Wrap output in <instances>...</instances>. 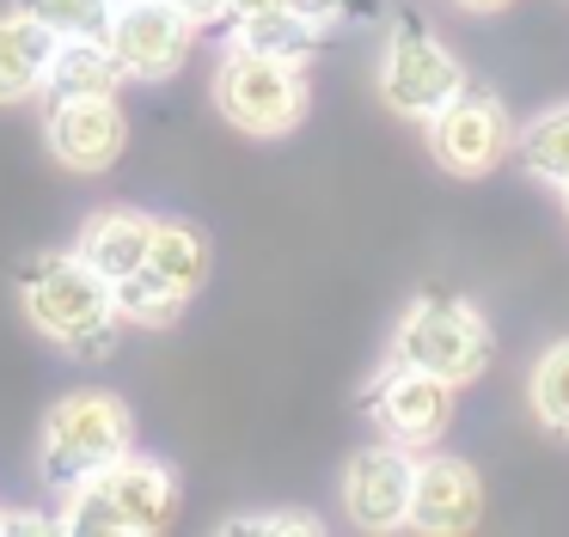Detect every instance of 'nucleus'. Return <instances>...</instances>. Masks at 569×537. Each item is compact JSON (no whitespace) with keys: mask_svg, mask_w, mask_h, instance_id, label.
Masks as SVG:
<instances>
[{"mask_svg":"<svg viewBox=\"0 0 569 537\" xmlns=\"http://www.w3.org/2000/svg\"><path fill=\"white\" fill-rule=\"evenodd\" d=\"M483 519V483L466 458L429 452L417 458V488H410V525L417 531H471Z\"/></svg>","mask_w":569,"mask_h":537,"instance_id":"11","label":"nucleus"},{"mask_svg":"<svg viewBox=\"0 0 569 537\" xmlns=\"http://www.w3.org/2000/svg\"><path fill=\"white\" fill-rule=\"evenodd\" d=\"M148 244H153V220L141 214V207H99V214L80 226L74 256L87 268H99L117 287L123 275H136V268L148 263Z\"/></svg>","mask_w":569,"mask_h":537,"instance_id":"13","label":"nucleus"},{"mask_svg":"<svg viewBox=\"0 0 569 537\" xmlns=\"http://www.w3.org/2000/svg\"><path fill=\"white\" fill-rule=\"evenodd\" d=\"M26 19L50 24L56 37H104L111 31V0H13Z\"/></svg>","mask_w":569,"mask_h":537,"instance_id":"21","label":"nucleus"},{"mask_svg":"<svg viewBox=\"0 0 569 537\" xmlns=\"http://www.w3.org/2000/svg\"><path fill=\"white\" fill-rule=\"evenodd\" d=\"M527 397H532V415H539L551 434H569V336L551 342V348L532 361Z\"/></svg>","mask_w":569,"mask_h":537,"instance_id":"20","label":"nucleus"},{"mask_svg":"<svg viewBox=\"0 0 569 537\" xmlns=\"http://www.w3.org/2000/svg\"><path fill=\"white\" fill-rule=\"evenodd\" d=\"M453 391L459 385L422 373V366L392 361L368 385V415L380 422L386 439H398V446H435V439L453 427Z\"/></svg>","mask_w":569,"mask_h":537,"instance_id":"8","label":"nucleus"},{"mask_svg":"<svg viewBox=\"0 0 569 537\" xmlns=\"http://www.w3.org/2000/svg\"><path fill=\"white\" fill-rule=\"evenodd\" d=\"M429 146L453 178H490V171L515 153V122H508L502 98L466 80L429 116Z\"/></svg>","mask_w":569,"mask_h":537,"instance_id":"6","label":"nucleus"},{"mask_svg":"<svg viewBox=\"0 0 569 537\" xmlns=\"http://www.w3.org/2000/svg\"><path fill=\"white\" fill-rule=\"evenodd\" d=\"M563 214H569V183H563Z\"/></svg>","mask_w":569,"mask_h":537,"instance_id":"26","label":"nucleus"},{"mask_svg":"<svg viewBox=\"0 0 569 537\" xmlns=\"http://www.w3.org/2000/svg\"><path fill=\"white\" fill-rule=\"evenodd\" d=\"M490 324L471 300H447V293H422L392 330V361L422 366V373L447 378V385H471L490 366Z\"/></svg>","mask_w":569,"mask_h":537,"instance_id":"3","label":"nucleus"},{"mask_svg":"<svg viewBox=\"0 0 569 537\" xmlns=\"http://www.w3.org/2000/svg\"><path fill=\"white\" fill-rule=\"evenodd\" d=\"M111 7H129V0H111Z\"/></svg>","mask_w":569,"mask_h":537,"instance_id":"27","label":"nucleus"},{"mask_svg":"<svg viewBox=\"0 0 569 537\" xmlns=\"http://www.w3.org/2000/svg\"><path fill=\"white\" fill-rule=\"evenodd\" d=\"M184 305H190V293L172 287L166 275H153L148 263H141L136 275L117 281V317H129V324H141V330L178 324V317H184Z\"/></svg>","mask_w":569,"mask_h":537,"instance_id":"19","label":"nucleus"},{"mask_svg":"<svg viewBox=\"0 0 569 537\" xmlns=\"http://www.w3.org/2000/svg\"><path fill=\"white\" fill-rule=\"evenodd\" d=\"M19 300H26V317L43 336L74 354H99L117 330V287L99 268L80 263L74 251L31 256L19 268Z\"/></svg>","mask_w":569,"mask_h":537,"instance_id":"1","label":"nucleus"},{"mask_svg":"<svg viewBox=\"0 0 569 537\" xmlns=\"http://www.w3.org/2000/svg\"><path fill=\"white\" fill-rule=\"evenodd\" d=\"M148 268L166 275L172 287H184V293H202V281H209V239H202L190 220H153Z\"/></svg>","mask_w":569,"mask_h":537,"instance_id":"16","label":"nucleus"},{"mask_svg":"<svg viewBox=\"0 0 569 537\" xmlns=\"http://www.w3.org/2000/svg\"><path fill=\"white\" fill-rule=\"evenodd\" d=\"M239 12H300V19L331 31V24H343V19H373L380 0H233V19Z\"/></svg>","mask_w":569,"mask_h":537,"instance_id":"22","label":"nucleus"},{"mask_svg":"<svg viewBox=\"0 0 569 537\" xmlns=\"http://www.w3.org/2000/svg\"><path fill=\"white\" fill-rule=\"evenodd\" d=\"M515 153H520V165H527L539 183H557V190H563L569 183V104H551V110H539L532 122H520Z\"/></svg>","mask_w":569,"mask_h":537,"instance_id":"18","label":"nucleus"},{"mask_svg":"<svg viewBox=\"0 0 569 537\" xmlns=\"http://www.w3.org/2000/svg\"><path fill=\"white\" fill-rule=\"evenodd\" d=\"M227 531H319L312 513H258V519H233Z\"/></svg>","mask_w":569,"mask_h":537,"instance_id":"23","label":"nucleus"},{"mask_svg":"<svg viewBox=\"0 0 569 537\" xmlns=\"http://www.w3.org/2000/svg\"><path fill=\"white\" fill-rule=\"evenodd\" d=\"M50 146L68 171H111L129 146V116L111 98H68L50 110Z\"/></svg>","mask_w":569,"mask_h":537,"instance_id":"12","label":"nucleus"},{"mask_svg":"<svg viewBox=\"0 0 569 537\" xmlns=\"http://www.w3.org/2000/svg\"><path fill=\"white\" fill-rule=\"evenodd\" d=\"M62 37L50 24L26 19V12H0V104H19V98L43 92V73H50Z\"/></svg>","mask_w":569,"mask_h":537,"instance_id":"14","label":"nucleus"},{"mask_svg":"<svg viewBox=\"0 0 569 537\" xmlns=\"http://www.w3.org/2000/svg\"><path fill=\"white\" fill-rule=\"evenodd\" d=\"M459 85H466V68H459L453 49L410 19L398 24L392 43H386V61H380V98L386 104L410 122H429Z\"/></svg>","mask_w":569,"mask_h":537,"instance_id":"7","label":"nucleus"},{"mask_svg":"<svg viewBox=\"0 0 569 537\" xmlns=\"http://www.w3.org/2000/svg\"><path fill=\"white\" fill-rule=\"evenodd\" d=\"M129 439H136V415H129L123 397H111V391H74L43 422V483L56 495H74L104 464L123 458Z\"/></svg>","mask_w":569,"mask_h":537,"instance_id":"2","label":"nucleus"},{"mask_svg":"<svg viewBox=\"0 0 569 537\" xmlns=\"http://www.w3.org/2000/svg\"><path fill=\"white\" fill-rule=\"evenodd\" d=\"M410 488H417V458L405 446H361L343 464V507L361 531H398L410 525Z\"/></svg>","mask_w":569,"mask_h":537,"instance_id":"10","label":"nucleus"},{"mask_svg":"<svg viewBox=\"0 0 569 537\" xmlns=\"http://www.w3.org/2000/svg\"><path fill=\"white\" fill-rule=\"evenodd\" d=\"M172 500H178L172 470L153 464V458L123 452L117 464H104L92 483H80L74 495H68L62 525L68 531H153V525H166Z\"/></svg>","mask_w":569,"mask_h":537,"instance_id":"5","label":"nucleus"},{"mask_svg":"<svg viewBox=\"0 0 569 537\" xmlns=\"http://www.w3.org/2000/svg\"><path fill=\"white\" fill-rule=\"evenodd\" d=\"M453 7H466V12H502V7H515V0H453Z\"/></svg>","mask_w":569,"mask_h":537,"instance_id":"25","label":"nucleus"},{"mask_svg":"<svg viewBox=\"0 0 569 537\" xmlns=\"http://www.w3.org/2000/svg\"><path fill=\"white\" fill-rule=\"evenodd\" d=\"M172 7L184 12V19L197 24V31H202V24H221V19H233V0H172Z\"/></svg>","mask_w":569,"mask_h":537,"instance_id":"24","label":"nucleus"},{"mask_svg":"<svg viewBox=\"0 0 569 537\" xmlns=\"http://www.w3.org/2000/svg\"><path fill=\"white\" fill-rule=\"evenodd\" d=\"M233 43L239 49H263V55H282V61H300L325 43V24L300 19V12H239L233 19Z\"/></svg>","mask_w":569,"mask_h":537,"instance_id":"17","label":"nucleus"},{"mask_svg":"<svg viewBox=\"0 0 569 537\" xmlns=\"http://www.w3.org/2000/svg\"><path fill=\"white\" fill-rule=\"evenodd\" d=\"M123 68H117L104 37H62L50 73H43V104H68V98H117Z\"/></svg>","mask_w":569,"mask_h":537,"instance_id":"15","label":"nucleus"},{"mask_svg":"<svg viewBox=\"0 0 569 537\" xmlns=\"http://www.w3.org/2000/svg\"><path fill=\"white\" fill-rule=\"evenodd\" d=\"M214 104L233 129L276 141V134L300 129V116H307V73H300V61L233 43L214 68Z\"/></svg>","mask_w":569,"mask_h":537,"instance_id":"4","label":"nucleus"},{"mask_svg":"<svg viewBox=\"0 0 569 537\" xmlns=\"http://www.w3.org/2000/svg\"><path fill=\"white\" fill-rule=\"evenodd\" d=\"M104 43H111L123 80H166V73L184 68L190 43H197V24L172 0H129V7L111 12Z\"/></svg>","mask_w":569,"mask_h":537,"instance_id":"9","label":"nucleus"}]
</instances>
